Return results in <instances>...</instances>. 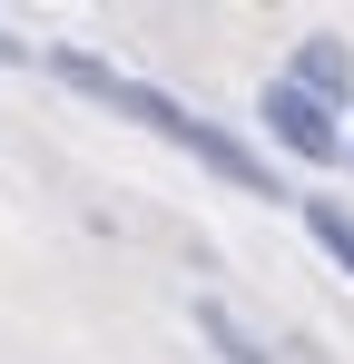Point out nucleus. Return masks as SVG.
I'll list each match as a JSON object with an SVG mask.
<instances>
[{
  "instance_id": "obj_6",
  "label": "nucleus",
  "mask_w": 354,
  "mask_h": 364,
  "mask_svg": "<svg viewBox=\"0 0 354 364\" xmlns=\"http://www.w3.org/2000/svg\"><path fill=\"white\" fill-rule=\"evenodd\" d=\"M30 60V40H10V30H0V69H20Z\"/></svg>"
},
{
  "instance_id": "obj_5",
  "label": "nucleus",
  "mask_w": 354,
  "mask_h": 364,
  "mask_svg": "<svg viewBox=\"0 0 354 364\" xmlns=\"http://www.w3.org/2000/svg\"><path fill=\"white\" fill-rule=\"evenodd\" d=\"M197 325H207V345H217L227 364H276V355H256V345H246V325H236L227 305H197Z\"/></svg>"
},
{
  "instance_id": "obj_1",
  "label": "nucleus",
  "mask_w": 354,
  "mask_h": 364,
  "mask_svg": "<svg viewBox=\"0 0 354 364\" xmlns=\"http://www.w3.org/2000/svg\"><path fill=\"white\" fill-rule=\"evenodd\" d=\"M50 69L69 79V89H89L99 109H118V119H138L148 138H168V148H187L197 168H217L227 187H246V197H276V168H266V158H256L246 138H227L217 119H197V109H177L168 89H148V79H128V69H109V60H79V50H59Z\"/></svg>"
},
{
  "instance_id": "obj_4",
  "label": "nucleus",
  "mask_w": 354,
  "mask_h": 364,
  "mask_svg": "<svg viewBox=\"0 0 354 364\" xmlns=\"http://www.w3.org/2000/svg\"><path fill=\"white\" fill-rule=\"evenodd\" d=\"M305 227H315V246L354 276V217H345V207H335V197H305Z\"/></svg>"
},
{
  "instance_id": "obj_3",
  "label": "nucleus",
  "mask_w": 354,
  "mask_h": 364,
  "mask_svg": "<svg viewBox=\"0 0 354 364\" xmlns=\"http://www.w3.org/2000/svg\"><path fill=\"white\" fill-rule=\"evenodd\" d=\"M286 79L305 89V99H325V109H335V99L354 89V60H345V40H295V69H286Z\"/></svg>"
},
{
  "instance_id": "obj_2",
  "label": "nucleus",
  "mask_w": 354,
  "mask_h": 364,
  "mask_svg": "<svg viewBox=\"0 0 354 364\" xmlns=\"http://www.w3.org/2000/svg\"><path fill=\"white\" fill-rule=\"evenodd\" d=\"M256 119H266V138H276L286 158H305V168H335V158H345V128H335V109H325V99H305L295 79H266Z\"/></svg>"
}]
</instances>
